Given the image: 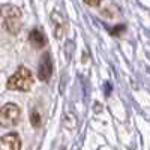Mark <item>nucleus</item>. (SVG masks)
<instances>
[{
  "instance_id": "1",
  "label": "nucleus",
  "mask_w": 150,
  "mask_h": 150,
  "mask_svg": "<svg viewBox=\"0 0 150 150\" xmlns=\"http://www.w3.org/2000/svg\"><path fill=\"white\" fill-rule=\"evenodd\" d=\"M0 15H2L5 29L9 33L17 35L20 32L23 14H21V11L17 6H14V5H5V6H2V9H0Z\"/></svg>"
},
{
  "instance_id": "2",
  "label": "nucleus",
  "mask_w": 150,
  "mask_h": 150,
  "mask_svg": "<svg viewBox=\"0 0 150 150\" xmlns=\"http://www.w3.org/2000/svg\"><path fill=\"white\" fill-rule=\"evenodd\" d=\"M33 84V77L32 72L26 66H20L15 74L8 80L6 87L9 90H20V92H29Z\"/></svg>"
},
{
  "instance_id": "3",
  "label": "nucleus",
  "mask_w": 150,
  "mask_h": 150,
  "mask_svg": "<svg viewBox=\"0 0 150 150\" xmlns=\"http://www.w3.org/2000/svg\"><path fill=\"white\" fill-rule=\"evenodd\" d=\"M21 117L20 107L15 104H6L0 108V126L3 128H11L15 126Z\"/></svg>"
},
{
  "instance_id": "4",
  "label": "nucleus",
  "mask_w": 150,
  "mask_h": 150,
  "mask_svg": "<svg viewBox=\"0 0 150 150\" xmlns=\"http://www.w3.org/2000/svg\"><path fill=\"white\" fill-rule=\"evenodd\" d=\"M21 138L15 132H11L8 135L0 137V150H20Z\"/></svg>"
},
{
  "instance_id": "5",
  "label": "nucleus",
  "mask_w": 150,
  "mask_h": 150,
  "mask_svg": "<svg viewBox=\"0 0 150 150\" xmlns=\"http://www.w3.org/2000/svg\"><path fill=\"white\" fill-rule=\"evenodd\" d=\"M38 75H39L41 81H48L50 77L53 75V60H51V56H50L48 53H45L42 56V59H41Z\"/></svg>"
},
{
  "instance_id": "6",
  "label": "nucleus",
  "mask_w": 150,
  "mask_h": 150,
  "mask_svg": "<svg viewBox=\"0 0 150 150\" xmlns=\"http://www.w3.org/2000/svg\"><path fill=\"white\" fill-rule=\"evenodd\" d=\"M29 39H30V42H32V45H33L35 48H42V47L47 44L45 35H44L39 29H33V30L30 32Z\"/></svg>"
},
{
  "instance_id": "7",
  "label": "nucleus",
  "mask_w": 150,
  "mask_h": 150,
  "mask_svg": "<svg viewBox=\"0 0 150 150\" xmlns=\"http://www.w3.org/2000/svg\"><path fill=\"white\" fill-rule=\"evenodd\" d=\"M30 122L35 128H39L41 126V123H42V119H41V114H39V111L38 110H33L30 112Z\"/></svg>"
},
{
  "instance_id": "8",
  "label": "nucleus",
  "mask_w": 150,
  "mask_h": 150,
  "mask_svg": "<svg viewBox=\"0 0 150 150\" xmlns=\"http://www.w3.org/2000/svg\"><path fill=\"white\" fill-rule=\"evenodd\" d=\"M101 2H102V0H84V3L89 5V6H99Z\"/></svg>"
}]
</instances>
